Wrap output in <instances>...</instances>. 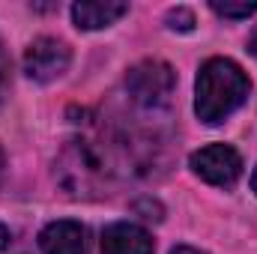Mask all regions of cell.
I'll return each instance as SVG.
<instances>
[{
	"label": "cell",
	"mask_w": 257,
	"mask_h": 254,
	"mask_svg": "<svg viewBox=\"0 0 257 254\" xmlns=\"http://www.w3.org/2000/svg\"><path fill=\"white\" fill-rule=\"evenodd\" d=\"M251 93V78L227 57H212L200 66L194 81V114L206 126L224 123Z\"/></svg>",
	"instance_id": "cell-1"
},
{
	"label": "cell",
	"mask_w": 257,
	"mask_h": 254,
	"mask_svg": "<svg viewBox=\"0 0 257 254\" xmlns=\"http://www.w3.org/2000/svg\"><path fill=\"white\" fill-rule=\"evenodd\" d=\"M177 87V72L165 60H141L126 72L128 99L144 108H162L171 102Z\"/></svg>",
	"instance_id": "cell-2"
},
{
	"label": "cell",
	"mask_w": 257,
	"mask_h": 254,
	"mask_svg": "<svg viewBox=\"0 0 257 254\" xmlns=\"http://www.w3.org/2000/svg\"><path fill=\"white\" fill-rule=\"evenodd\" d=\"M189 165L203 183L218 186V189H230L242 177V156L230 144H209V147L197 150V153H192Z\"/></svg>",
	"instance_id": "cell-3"
},
{
	"label": "cell",
	"mask_w": 257,
	"mask_h": 254,
	"mask_svg": "<svg viewBox=\"0 0 257 254\" xmlns=\"http://www.w3.org/2000/svg\"><path fill=\"white\" fill-rule=\"evenodd\" d=\"M72 63V51L63 39L54 36H39L27 45L24 51V75L36 84H48L57 81Z\"/></svg>",
	"instance_id": "cell-4"
},
{
	"label": "cell",
	"mask_w": 257,
	"mask_h": 254,
	"mask_svg": "<svg viewBox=\"0 0 257 254\" xmlns=\"http://www.w3.org/2000/svg\"><path fill=\"white\" fill-rule=\"evenodd\" d=\"M153 236L132 221H114L102 230V254H153Z\"/></svg>",
	"instance_id": "cell-5"
},
{
	"label": "cell",
	"mask_w": 257,
	"mask_h": 254,
	"mask_svg": "<svg viewBox=\"0 0 257 254\" xmlns=\"http://www.w3.org/2000/svg\"><path fill=\"white\" fill-rule=\"evenodd\" d=\"M39 251L42 254H84L87 251V230L78 221H51L39 233Z\"/></svg>",
	"instance_id": "cell-6"
},
{
	"label": "cell",
	"mask_w": 257,
	"mask_h": 254,
	"mask_svg": "<svg viewBox=\"0 0 257 254\" xmlns=\"http://www.w3.org/2000/svg\"><path fill=\"white\" fill-rule=\"evenodd\" d=\"M128 12V3L117 0H81L72 6V21L78 30H102L111 27L114 21H120Z\"/></svg>",
	"instance_id": "cell-7"
},
{
	"label": "cell",
	"mask_w": 257,
	"mask_h": 254,
	"mask_svg": "<svg viewBox=\"0 0 257 254\" xmlns=\"http://www.w3.org/2000/svg\"><path fill=\"white\" fill-rule=\"evenodd\" d=\"M209 9L215 12V15H221V18H230V21H239V18H248V15H254L257 12V0H242V3H221V0H212L209 3Z\"/></svg>",
	"instance_id": "cell-8"
},
{
	"label": "cell",
	"mask_w": 257,
	"mask_h": 254,
	"mask_svg": "<svg viewBox=\"0 0 257 254\" xmlns=\"http://www.w3.org/2000/svg\"><path fill=\"white\" fill-rule=\"evenodd\" d=\"M165 21H168V27H171V30L189 33V30L194 27V12H192V9H186V6H177V9H171V12H168V18H165Z\"/></svg>",
	"instance_id": "cell-9"
},
{
	"label": "cell",
	"mask_w": 257,
	"mask_h": 254,
	"mask_svg": "<svg viewBox=\"0 0 257 254\" xmlns=\"http://www.w3.org/2000/svg\"><path fill=\"white\" fill-rule=\"evenodd\" d=\"M6 87H9V57H6V51L0 45V102L6 96Z\"/></svg>",
	"instance_id": "cell-10"
},
{
	"label": "cell",
	"mask_w": 257,
	"mask_h": 254,
	"mask_svg": "<svg viewBox=\"0 0 257 254\" xmlns=\"http://www.w3.org/2000/svg\"><path fill=\"white\" fill-rule=\"evenodd\" d=\"M171 254H206V251L192 248V245H174V248H171Z\"/></svg>",
	"instance_id": "cell-11"
},
{
	"label": "cell",
	"mask_w": 257,
	"mask_h": 254,
	"mask_svg": "<svg viewBox=\"0 0 257 254\" xmlns=\"http://www.w3.org/2000/svg\"><path fill=\"white\" fill-rule=\"evenodd\" d=\"M6 245H9V227H6V224H0V251H3Z\"/></svg>",
	"instance_id": "cell-12"
},
{
	"label": "cell",
	"mask_w": 257,
	"mask_h": 254,
	"mask_svg": "<svg viewBox=\"0 0 257 254\" xmlns=\"http://www.w3.org/2000/svg\"><path fill=\"white\" fill-rule=\"evenodd\" d=\"M3 174H6V156H3V150H0V180H3Z\"/></svg>",
	"instance_id": "cell-13"
},
{
	"label": "cell",
	"mask_w": 257,
	"mask_h": 254,
	"mask_svg": "<svg viewBox=\"0 0 257 254\" xmlns=\"http://www.w3.org/2000/svg\"><path fill=\"white\" fill-rule=\"evenodd\" d=\"M251 191L257 194V168H254V174H251Z\"/></svg>",
	"instance_id": "cell-14"
}]
</instances>
